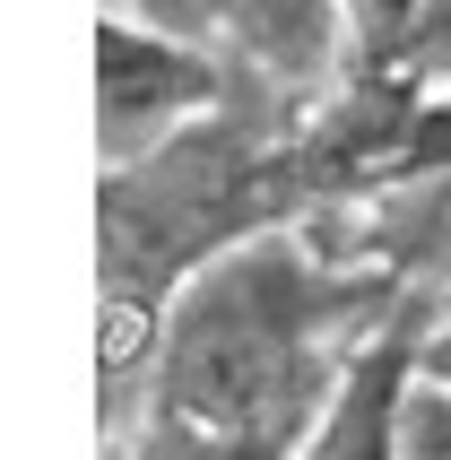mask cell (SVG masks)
<instances>
[{"mask_svg": "<svg viewBox=\"0 0 451 460\" xmlns=\"http://www.w3.org/2000/svg\"><path fill=\"white\" fill-rule=\"evenodd\" d=\"M382 296H391L382 279L339 270L304 234L261 226L226 243L156 313L148 417L287 460L313 435V417L339 400L365 339L400 322V313H374Z\"/></svg>", "mask_w": 451, "mask_h": 460, "instance_id": "cell-1", "label": "cell"}, {"mask_svg": "<svg viewBox=\"0 0 451 460\" xmlns=\"http://www.w3.org/2000/svg\"><path fill=\"white\" fill-rule=\"evenodd\" d=\"M226 87H234V70L200 35L104 9L96 18V156H104V174H139L156 156H174L191 130L217 122Z\"/></svg>", "mask_w": 451, "mask_h": 460, "instance_id": "cell-2", "label": "cell"}, {"mask_svg": "<svg viewBox=\"0 0 451 460\" xmlns=\"http://www.w3.org/2000/svg\"><path fill=\"white\" fill-rule=\"evenodd\" d=\"M191 35L226 70H252L270 87H322L348 70L339 0H191Z\"/></svg>", "mask_w": 451, "mask_h": 460, "instance_id": "cell-3", "label": "cell"}, {"mask_svg": "<svg viewBox=\"0 0 451 460\" xmlns=\"http://www.w3.org/2000/svg\"><path fill=\"white\" fill-rule=\"evenodd\" d=\"M408 365H417V322H391V331L365 339V357L348 365V383L313 417V435L287 460H400V391Z\"/></svg>", "mask_w": 451, "mask_h": 460, "instance_id": "cell-4", "label": "cell"}, {"mask_svg": "<svg viewBox=\"0 0 451 460\" xmlns=\"http://www.w3.org/2000/svg\"><path fill=\"white\" fill-rule=\"evenodd\" d=\"M417 18H426V0H339V35H348V78H365V87H408Z\"/></svg>", "mask_w": 451, "mask_h": 460, "instance_id": "cell-5", "label": "cell"}, {"mask_svg": "<svg viewBox=\"0 0 451 460\" xmlns=\"http://www.w3.org/2000/svg\"><path fill=\"white\" fill-rule=\"evenodd\" d=\"M400 460H451V391L408 365L400 391Z\"/></svg>", "mask_w": 451, "mask_h": 460, "instance_id": "cell-6", "label": "cell"}, {"mask_svg": "<svg viewBox=\"0 0 451 460\" xmlns=\"http://www.w3.org/2000/svg\"><path fill=\"white\" fill-rule=\"evenodd\" d=\"M104 460H270V452H243V443H208V435H182L165 417L139 426V443H113Z\"/></svg>", "mask_w": 451, "mask_h": 460, "instance_id": "cell-7", "label": "cell"}, {"mask_svg": "<svg viewBox=\"0 0 451 460\" xmlns=\"http://www.w3.org/2000/svg\"><path fill=\"white\" fill-rule=\"evenodd\" d=\"M408 87H417V96H451V0H426V18H417Z\"/></svg>", "mask_w": 451, "mask_h": 460, "instance_id": "cell-8", "label": "cell"}, {"mask_svg": "<svg viewBox=\"0 0 451 460\" xmlns=\"http://www.w3.org/2000/svg\"><path fill=\"white\" fill-rule=\"evenodd\" d=\"M417 374H434V383L451 391V313H443V322H426V331H417Z\"/></svg>", "mask_w": 451, "mask_h": 460, "instance_id": "cell-9", "label": "cell"}, {"mask_svg": "<svg viewBox=\"0 0 451 460\" xmlns=\"http://www.w3.org/2000/svg\"><path fill=\"white\" fill-rule=\"evenodd\" d=\"M104 9H122V18H148V26H174V35H191V0H104Z\"/></svg>", "mask_w": 451, "mask_h": 460, "instance_id": "cell-10", "label": "cell"}]
</instances>
